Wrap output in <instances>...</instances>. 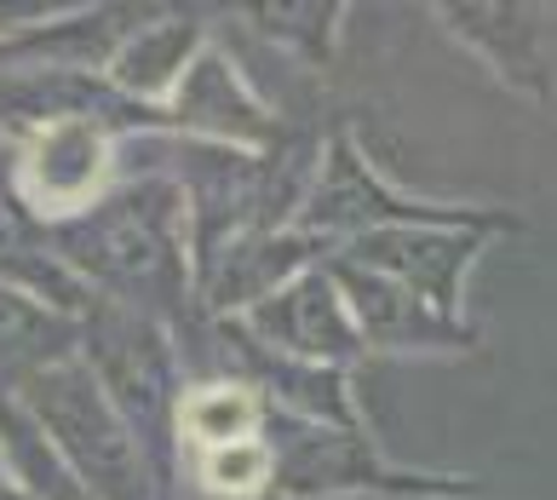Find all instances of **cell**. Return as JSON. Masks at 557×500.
Here are the masks:
<instances>
[{
	"label": "cell",
	"instance_id": "cell-1",
	"mask_svg": "<svg viewBox=\"0 0 557 500\" xmlns=\"http://www.w3.org/2000/svg\"><path fill=\"white\" fill-rule=\"evenodd\" d=\"M104 156H110V144L92 121H81V115L47 121L24 150L17 191H24V202L35 207V214H70V207H81L98 191Z\"/></svg>",
	"mask_w": 557,
	"mask_h": 500
},
{
	"label": "cell",
	"instance_id": "cell-2",
	"mask_svg": "<svg viewBox=\"0 0 557 500\" xmlns=\"http://www.w3.org/2000/svg\"><path fill=\"white\" fill-rule=\"evenodd\" d=\"M81 265H98L121 282V288H156L173 277V247H168V219H161V191H133L115 207H104L87 231H81Z\"/></svg>",
	"mask_w": 557,
	"mask_h": 500
},
{
	"label": "cell",
	"instance_id": "cell-3",
	"mask_svg": "<svg viewBox=\"0 0 557 500\" xmlns=\"http://www.w3.org/2000/svg\"><path fill=\"white\" fill-rule=\"evenodd\" d=\"M448 24H460V35L488 58L494 75H506L511 87L541 93L546 98V12L541 7H448Z\"/></svg>",
	"mask_w": 557,
	"mask_h": 500
},
{
	"label": "cell",
	"instance_id": "cell-4",
	"mask_svg": "<svg viewBox=\"0 0 557 500\" xmlns=\"http://www.w3.org/2000/svg\"><path fill=\"white\" fill-rule=\"evenodd\" d=\"M253 322H259V333H271L276 345L294 351V357H350V351H357L345 305L327 294L322 277H305V282L287 288V294L264 300L253 310Z\"/></svg>",
	"mask_w": 557,
	"mask_h": 500
},
{
	"label": "cell",
	"instance_id": "cell-5",
	"mask_svg": "<svg viewBox=\"0 0 557 500\" xmlns=\"http://www.w3.org/2000/svg\"><path fill=\"white\" fill-rule=\"evenodd\" d=\"M368 259H380L385 270H397L420 288V294L443 300V310H454V282L466 270V242H443L437 231H391L362 242Z\"/></svg>",
	"mask_w": 557,
	"mask_h": 500
},
{
	"label": "cell",
	"instance_id": "cell-6",
	"mask_svg": "<svg viewBox=\"0 0 557 500\" xmlns=\"http://www.w3.org/2000/svg\"><path fill=\"white\" fill-rule=\"evenodd\" d=\"M339 282L357 294V317L374 328V340H385V345H431V340H448V322L437 317V305H408L403 294H391L385 282L368 277V270H339Z\"/></svg>",
	"mask_w": 557,
	"mask_h": 500
},
{
	"label": "cell",
	"instance_id": "cell-7",
	"mask_svg": "<svg viewBox=\"0 0 557 500\" xmlns=\"http://www.w3.org/2000/svg\"><path fill=\"white\" fill-rule=\"evenodd\" d=\"M58 345H64V328L47 310H35L29 300L0 288V374L47 363V357H58Z\"/></svg>",
	"mask_w": 557,
	"mask_h": 500
},
{
	"label": "cell",
	"instance_id": "cell-8",
	"mask_svg": "<svg viewBox=\"0 0 557 500\" xmlns=\"http://www.w3.org/2000/svg\"><path fill=\"white\" fill-rule=\"evenodd\" d=\"M184 431L196 437L201 449H231V443H253V398L231 386L196 391L184 403Z\"/></svg>",
	"mask_w": 557,
	"mask_h": 500
},
{
	"label": "cell",
	"instance_id": "cell-9",
	"mask_svg": "<svg viewBox=\"0 0 557 500\" xmlns=\"http://www.w3.org/2000/svg\"><path fill=\"white\" fill-rule=\"evenodd\" d=\"M184 52H190V29H184V24H173L168 35L144 29L133 40V52L121 58V75L115 81H121V87H133V93H156V87H168V81H173Z\"/></svg>",
	"mask_w": 557,
	"mask_h": 500
}]
</instances>
